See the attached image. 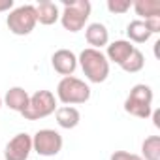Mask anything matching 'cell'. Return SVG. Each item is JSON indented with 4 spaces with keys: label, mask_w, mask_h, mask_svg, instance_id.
<instances>
[{
    "label": "cell",
    "mask_w": 160,
    "mask_h": 160,
    "mask_svg": "<svg viewBox=\"0 0 160 160\" xmlns=\"http://www.w3.org/2000/svg\"><path fill=\"white\" fill-rule=\"evenodd\" d=\"M77 64L81 66L85 77L91 83H104L109 75V62L106 55L98 49H92V47L83 49L77 57Z\"/></svg>",
    "instance_id": "obj_1"
},
{
    "label": "cell",
    "mask_w": 160,
    "mask_h": 160,
    "mask_svg": "<svg viewBox=\"0 0 160 160\" xmlns=\"http://www.w3.org/2000/svg\"><path fill=\"white\" fill-rule=\"evenodd\" d=\"M91 2L89 0H73V2H68L64 0L62 2V12H60V23L64 27V30L68 32H79L89 21L91 17Z\"/></svg>",
    "instance_id": "obj_2"
},
{
    "label": "cell",
    "mask_w": 160,
    "mask_h": 160,
    "mask_svg": "<svg viewBox=\"0 0 160 160\" xmlns=\"http://www.w3.org/2000/svg\"><path fill=\"white\" fill-rule=\"evenodd\" d=\"M57 100L64 106H77L91 100V87L73 75L62 77L57 85Z\"/></svg>",
    "instance_id": "obj_3"
},
{
    "label": "cell",
    "mask_w": 160,
    "mask_h": 160,
    "mask_svg": "<svg viewBox=\"0 0 160 160\" xmlns=\"http://www.w3.org/2000/svg\"><path fill=\"white\" fill-rule=\"evenodd\" d=\"M124 111L138 119H149L152 113V89L145 83L134 85L124 100Z\"/></svg>",
    "instance_id": "obj_4"
},
{
    "label": "cell",
    "mask_w": 160,
    "mask_h": 160,
    "mask_svg": "<svg viewBox=\"0 0 160 160\" xmlns=\"http://www.w3.org/2000/svg\"><path fill=\"white\" fill-rule=\"evenodd\" d=\"M55 111H57V96L51 91H38L28 98V104L21 115L27 121H40Z\"/></svg>",
    "instance_id": "obj_5"
},
{
    "label": "cell",
    "mask_w": 160,
    "mask_h": 160,
    "mask_svg": "<svg viewBox=\"0 0 160 160\" xmlns=\"http://www.w3.org/2000/svg\"><path fill=\"white\" fill-rule=\"evenodd\" d=\"M36 10L32 4H25L19 8H13L10 15L6 17V25L12 34L15 36H28L36 27Z\"/></svg>",
    "instance_id": "obj_6"
},
{
    "label": "cell",
    "mask_w": 160,
    "mask_h": 160,
    "mask_svg": "<svg viewBox=\"0 0 160 160\" xmlns=\"http://www.w3.org/2000/svg\"><path fill=\"white\" fill-rule=\"evenodd\" d=\"M62 136L51 128L38 130L32 136V151H36L40 156H57L62 151Z\"/></svg>",
    "instance_id": "obj_7"
},
{
    "label": "cell",
    "mask_w": 160,
    "mask_h": 160,
    "mask_svg": "<svg viewBox=\"0 0 160 160\" xmlns=\"http://www.w3.org/2000/svg\"><path fill=\"white\" fill-rule=\"evenodd\" d=\"M32 152V136H28L27 132H21V134H15L6 149H4V158L6 160H28Z\"/></svg>",
    "instance_id": "obj_8"
},
{
    "label": "cell",
    "mask_w": 160,
    "mask_h": 160,
    "mask_svg": "<svg viewBox=\"0 0 160 160\" xmlns=\"http://www.w3.org/2000/svg\"><path fill=\"white\" fill-rule=\"evenodd\" d=\"M51 66H53V70L57 73H60L64 77L73 75V72L77 68V57L70 49H58L51 57Z\"/></svg>",
    "instance_id": "obj_9"
},
{
    "label": "cell",
    "mask_w": 160,
    "mask_h": 160,
    "mask_svg": "<svg viewBox=\"0 0 160 160\" xmlns=\"http://www.w3.org/2000/svg\"><path fill=\"white\" fill-rule=\"evenodd\" d=\"M106 47H108V51H106L108 62H115V64H119V66H121V64L132 55V51L136 49L128 40H115V42L108 43Z\"/></svg>",
    "instance_id": "obj_10"
},
{
    "label": "cell",
    "mask_w": 160,
    "mask_h": 160,
    "mask_svg": "<svg viewBox=\"0 0 160 160\" xmlns=\"http://www.w3.org/2000/svg\"><path fill=\"white\" fill-rule=\"evenodd\" d=\"M34 10H36V21L40 25L51 27L60 19V10H58V6L55 2H51V0H42V2H38L34 6Z\"/></svg>",
    "instance_id": "obj_11"
},
{
    "label": "cell",
    "mask_w": 160,
    "mask_h": 160,
    "mask_svg": "<svg viewBox=\"0 0 160 160\" xmlns=\"http://www.w3.org/2000/svg\"><path fill=\"white\" fill-rule=\"evenodd\" d=\"M85 38H87V43L92 49H98L100 51L104 45L109 43V30L102 23H91L85 28Z\"/></svg>",
    "instance_id": "obj_12"
},
{
    "label": "cell",
    "mask_w": 160,
    "mask_h": 160,
    "mask_svg": "<svg viewBox=\"0 0 160 160\" xmlns=\"http://www.w3.org/2000/svg\"><path fill=\"white\" fill-rule=\"evenodd\" d=\"M28 92L23 89V87H12L8 92H6V96L2 98L4 100V104L12 109V111H17V113H23L25 111V108H27V104H28Z\"/></svg>",
    "instance_id": "obj_13"
},
{
    "label": "cell",
    "mask_w": 160,
    "mask_h": 160,
    "mask_svg": "<svg viewBox=\"0 0 160 160\" xmlns=\"http://www.w3.org/2000/svg\"><path fill=\"white\" fill-rule=\"evenodd\" d=\"M55 117H57V124L60 128H66V130H72L79 124L81 121V113H79L73 106H62V108H57L55 111Z\"/></svg>",
    "instance_id": "obj_14"
},
{
    "label": "cell",
    "mask_w": 160,
    "mask_h": 160,
    "mask_svg": "<svg viewBox=\"0 0 160 160\" xmlns=\"http://www.w3.org/2000/svg\"><path fill=\"white\" fill-rule=\"evenodd\" d=\"M126 34H128V42L132 43H145L149 42V38L152 36V32L149 30L147 23L141 21V19H136V21H130L128 27H126Z\"/></svg>",
    "instance_id": "obj_15"
},
{
    "label": "cell",
    "mask_w": 160,
    "mask_h": 160,
    "mask_svg": "<svg viewBox=\"0 0 160 160\" xmlns=\"http://www.w3.org/2000/svg\"><path fill=\"white\" fill-rule=\"evenodd\" d=\"M136 13L139 17H143L141 21L152 19V17H160V2L158 0H138V2L132 4Z\"/></svg>",
    "instance_id": "obj_16"
},
{
    "label": "cell",
    "mask_w": 160,
    "mask_h": 160,
    "mask_svg": "<svg viewBox=\"0 0 160 160\" xmlns=\"http://www.w3.org/2000/svg\"><path fill=\"white\" fill-rule=\"evenodd\" d=\"M143 160H160V136H149L141 143Z\"/></svg>",
    "instance_id": "obj_17"
},
{
    "label": "cell",
    "mask_w": 160,
    "mask_h": 160,
    "mask_svg": "<svg viewBox=\"0 0 160 160\" xmlns=\"http://www.w3.org/2000/svg\"><path fill=\"white\" fill-rule=\"evenodd\" d=\"M143 66H145V57H143V53L136 47L134 51H132V55L121 64V68L126 72V73H138V72H141L143 70Z\"/></svg>",
    "instance_id": "obj_18"
},
{
    "label": "cell",
    "mask_w": 160,
    "mask_h": 160,
    "mask_svg": "<svg viewBox=\"0 0 160 160\" xmlns=\"http://www.w3.org/2000/svg\"><path fill=\"white\" fill-rule=\"evenodd\" d=\"M108 10L115 15H124L130 8H132V2L130 0H108Z\"/></svg>",
    "instance_id": "obj_19"
},
{
    "label": "cell",
    "mask_w": 160,
    "mask_h": 160,
    "mask_svg": "<svg viewBox=\"0 0 160 160\" xmlns=\"http://www.w3.org/2000/svg\"><path fill=\"white\" fill-rule=\"evenodd\" d=\"M109 160H143V158L139 154H134V152H128V151H115Z\"/></svg>",
    "instance_id": "obj_20"
},
{
    "label": "cell",
    "mask_w": 160,
    "mask_h": 160,
    "mask_svg": "<svg viewBox=\"0 0 160 160\" xmlns=\"http://www.w3.org/2000/svg\"><path fill=\"white\" fill-rule=\"evenodd\" d=\"M13 10V0H0V13L12 12Z\"/></svg>",
    "instance_id": "obj_21"
},
{
    "label": "cell",
    "mask_w": 160,
    "mask_h": 160,
    "mask_svg": "<svg viewBox=\"0 0 160 160\" xmlns=\"http://www.w3.org/2000/svg\"><path fill=\"white\" fill-rule=\"evenodd\" d=\"M151 115H152V122H154V126H156V128H160V111H158V109H154Z\"/></svg>",
    "instance_id": "obj_22"
},
{
    "label": "cell",
    "mask_w": 160,
    "mask_h": 160,
    "mask_svg": "<svg viewBox=\"0 0 160 160\" xmlns=\"http://www.w3.org/2000/svg\"><path fill=\"white\" fill-rule=\"evenodd\" d=\"M4 106V100H2V96H0V108H2Z\"/></svg>",
    "instance_id": "obj_23"
}]
</instances>
